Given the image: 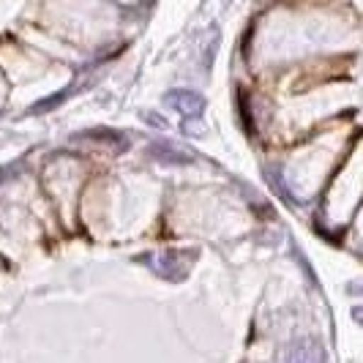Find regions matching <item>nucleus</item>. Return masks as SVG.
<instances>
[{"instance_id": "obj_1", "label": "nucleus", "mask_w": 363, "mask_h": 363, "mask_svg": "<svg viewBox=\"0 0 363 363\" xmlns=\"http://www.w3.org/2000/svg\"><path fill=\"white\" fill-rule=\"evenodd\" d=\"M143 262L169 281H183L189 273V259L183 257V252H159V255L143 257Z\"/></svg>"}, {"instance_id": "obj_2", "label": "nucleus", "mask_w": 363, "mask_h": 363, "mask_svg": "<svg viewBox=\"0 0 363 363\" xmlns=\"http://www.w3.org/2000/svg\"><path fill=\"white\" fill-rule=\"evenodd\" d=\"M147 156L153 162L164 164V167H186L194 164V153H189L186 147L175 145V143H153L147 147Z\"/></svg>"}, {"instance_id": "obj_3", "label": "nucleus", "mask_w": 363, "mask_h": 363, "mask_svg": "<svg viewBox=\"0 0 363 363\" xmlns=\"http://www.w3.org/2000/svg\"><path fill=\"white\" fill-rule=\"evenodd\" d=\"M325 347L317 339H298L287 350V363H325Z\"/></svg>"}, {"instance_id": "obj_4", "label": "nucleus", "mask_w": 363, "mask_h": 363, "mask_svg": "<svg viewBox=\"0 0 363 363\" xmlns=\"http://www.w3.org/2000/svg\"><path fill=\"white\" fill-rule=\"evenodd\" d=\"M164 99H167L169 107L178 109V112L186 115V118H200L202 109H205V99L194 91H183V88H178V91H169Z\"/></svg>"}, {"instance_id": "obj_5", "label": "nucleus", "mask_w": 363, "mask_h": 363, "mask_svg": "<svg viewBox=\"0 0 363 363\" xmlns=\"http://www.w3.org/2000/svg\"><path fill=\"white\" fill-rule=\"evenodd\" d=\"M74 140H85V143H112V145L123 147L126 145V137L121 131H112V128H91V131H82V134H74Z\"/></svg>"}, {"instance_id": "obj_6", "label": "nucleus", "mask_w": 363, "mask_h": 363, "mask_svg": "<svg viewBox=\"0 0 363 363\" xmlns=\"http://www.w3.org/2000/svg\"><path fill=\"white\" fill-rule=\"evenodd\" d=\"M147 121H150V126H156V128H164L167 123H164V118L162 115H156V112H150V115H145Z\"/></svg>"}, {"instance_id": "obj_7", "label": "nucleus", "mask_w": 363, "mask_h": 363, "mask_svg": "<svg viewBox=\"0 0 363 363\" xmlns=\"http://www.w3.org/2000/svg\"><path fill=\"white\" fill-rule=\"evenodd\" d=\"M352 317L363 325V306H355V309H352Z\"/></svg>"}]
</instances>
